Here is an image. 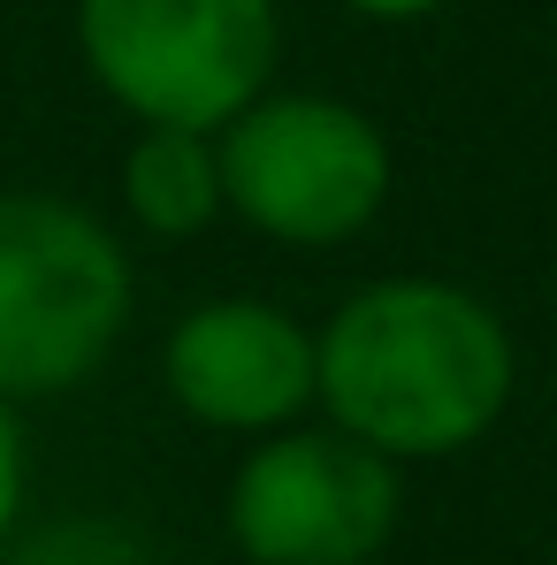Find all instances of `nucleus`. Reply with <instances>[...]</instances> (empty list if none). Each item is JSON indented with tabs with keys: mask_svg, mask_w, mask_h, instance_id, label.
<instances>
[{
	"mask_svg": "<svg viewBox=\"0 0 557 565\" xmlns=\"http://www.w3.org/2000/svg\"><path fill=\"white\" fill-rule=\"evenodd\" d=\"M313 397L329 405V428L389 467L443 459L481 444L512 405V337L459 282H367L313 337Z\"/></svg>",
	"mask_w": 557,
	"mask_h": 565,
	"instance_id": "obj_1",
	"label": "nucleus"
},
{
	"mask_svg": "<svg viewBox=\"0 0 557 565\" xmlns=\"http://www.w3.org/2000/svg\"><path fill=\"white\" fill-rule=\"evenodd\" d=\"M122 321L130 260L115 230L54 191H0V405L99 375Z\"/></svg>",
	"mask_w": 557,
	"mask_h": 565,
	"instance_id": "obj_2",
	"label": "nucleus"
},
{
	"mask_svg": "<svg viewBox=\"0 0 557 565\" xmlns=\"http://www.w3.org/2000/svg\"><path fill=\"white\" fill-rule=\"evenodd\" d=\"M77 46L146 130L214 138L268 93L276 0H77Z\"/></svg>",
	"mask_w": 557,
	"mask_h": 565,
	"instance_id": "obj_3",
	"label": "nucleus"
},
{
	"mask_svg": "<svg viewBox=\"0 0 557 565\" xmlns=\"http://www.w3.org/2000/svg\"><path fill=\"white\" fill-rule=\"evenodd\" d=\"M222 206L276 245H344L389 199V138L352 99L260 93L214 138Z\"/></svg>",
	"mask_w": 557,
	"mask_h": 565,
	"instance_id": "obj_4",
	"label": "nucleus"
},
{
	"mask_svg": "<svg viewBox=\"0 0 557 565\" xmlns=\"http://www.w3.org/2000/svg\"><path fill=\"white\" fill-rule=\"evenodd\" d=\"M397 497V467L344 428H282L229 481V535L253 565H367Z\"/></svg>",
	"mask_w": 557,
	"mask_h": 565,
	"instance_id": "obj_5",
	"label": "nucleus"
},
{
	"mask_svg": "<svg viewBox=\"0 0 557 565\" xmlns=\"http://www.w3.org/2000/svg\"><path fill=\"white\" fill-rule=\"evenodd\" d=\"M161 375L199 428L268 436L313 405V337L268 298H206L169 329Z\"/></svg>",
	"mask_w": 557,
	"mask_h": 565,
	"instance_id": "obj_6",
	"label": "nucleus"
},
{
	"mask_svg": "<svg viewBox=\"0 0 557 565\" xmlns=\"http://www.w3.org/2000/svg\"><path fill=\"white\" fill-rule=\"evenodd\" d=\"M122 206L153 237H199L222 214L214 138H199V130H138V146L122 153Z\"/></svg>",
	"mask_w": 557,
	"mask_h": 565,
	"instance_id": "obj_7",
	"label": "nucleus"
},
{
	"mask_svg": "<svg viewBox=\"0 0 557 565\" xmlns=\"http://www.w3.org/2000/svg\"><path fill=\"white\" fill-rule=\"evenodd\" d=\"M15 565H146V551L122 543L115 527H54V535H39Z\"/></svg>",
	"mask_w": 557,
	"mask_h": 565,
	"instance_id": "obj_8",
	"label": "nucleus"
},
{
	"mask_svg": "<svg viewBox=\"0 0 557 565\" xmlns=\"http://www.w3.org/2000/svg\"><path fill=\"white\" fill-rule=\"evenodd\" d=\"M15 512H23V436H15V413L0 405V543L15 535Z\"/></svg>",
	"mask_w": 557,
	"mask_h": 565,
	"instance_id": "obj_9",
	"label": "nucleus"
},
{
	"mask_svg": "<svg viewBox=\"0 0 557 565\" xmlns=\"http://www.w3.org/2000/svg\"><path fill=\"white\" fill-rule=\"evenodd\" d=\"M344 8H360L374 23H420V15H436L443 0H344Z\"/></svg>",
	"mask_w": 557,
	"mask_h": 565,
	"instance_id": "obj_10",
	"label": "nucleus"
}]
</instances>
